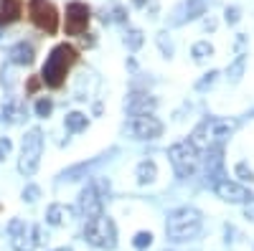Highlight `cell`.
Masks as SVG:
<instances>
[{
  "label": "cell",
  "instance_id": "obj_11",
  "mask_svg": "<svg viewBox=\"0 0 254 251\" xmlns=\"http://www.w3.org/2000/svg\"><path fill=\"white\" fill-rule=\"evenodd\" d=\"M214 193L226 201V203H247L252 201V193H249V188L234 183V180H216L214 183Z\"/></svg>",
  "mask_w": 254,
  "mask_h": 251
},
{
  "label": "cell",
  "instance_id": "obj_13",
  "mask_svg": "<svg viewBox=\"0 0 254 251\" xmlns=\"http://www.w3.org/2000/svg\"><path fill=\"white\" fill-rule=\"evenodd\" d=\"M74 218V208L66 203H51L46 208V223L49 226H66Z\"/></svg>",
  "mask_w": 254,
  "mask_h": 251
},
{
  "label": "cell",
  "instance_id": "obj_3",
  "mask_svg": "<svg viewBox=\"0 0 254 251\" xmlns=\"http://www.w3.org/2000/svg\"><path fill=\"white\" fill-rule=\"evenodd\" d=\"M201 226H203L201 213L190 205H183V208H176V211L168 216L165 234L171 241H190L201 234Z\"/></svg>",
  "mask_w": 254,
  "mask_h": 251
},
{
  "label": "cell",
  "instance_id": "obj_21",
  "mask_svg": "<svg viewBox=\"0 0 254 251\" xmlns=\"http://www.w3.org/2000/svg\"><path fill=\"white\" fill-rule=\"evenodd\" d=\"M244 64H247V56H237V61L229 66V79H231V81H239V79H242Z\"/></svg>",
  "mask_w": 254,
  "mask_h": 251
},
{
  "label": "cell",
  "instance_id": "obj_16",
  "mask_svg": "<svg viewBox=\"0 0 254 251\" xmlns=\"http://www.w3.org/2000/svg\"><path fill=\"white\" fill-rule=\"evenodd\" d=\"M0 114H3V119H5V122H10V124H18L20 119L26 117L23 101H20L18 97H10V99H5V101H3V109H0Z\"/></svg>",
  "mask_w": 254,
  "mask_h": 251
},
{
  "label": "cell",
  "instance_id": "obj_25",
  "mask_svg": "<svg viewBox=\"0 0 254 251\" xmlns=\"http://www.w3.org/2000/svg\"><path fill=\"white\" fill-rule=\"evenodd\" d=\"M127 46H130L132 51H137L140 46H142V31H130V33H127Z\"/></svg>",
  "mask_w": 254,
  "mask_h": 251
},
{
  "label": "cell",
  "instance_id": "obj_6",
  "mask_svg": "<svg viewBox=\"0 0 254 251\" xmlns=\"http://www.w3.org/2000/svg\"><path fill=\"white\" fill-rule=\"evenodd\" d=\"M168 157H171V165H173V170L178 178H190L196 170H198V150L190 145L188 140L186 142H176L171 145V150H168Z\"/></svg>",
  "mask_w": 254,
  "mask_h": 251
},
{
  "label": "cell",
  "instance_id": "obj_18",
  "mask_svg": "<svg viewBox=\"0 0 254 251\" xmlns=\"http://www.w3.org/2000/svg\"><path fill=\"white\" fill-rule=\"evenodd\" d=\"M135 178H137L140 185L153 183V180L158 178V165H155L153 160H142V162L137 165V170H135Z\"/></svg>",
  "mask_w": 254,
  "mask_h": 251
},
{
  "label": "cell",
  "instance_id": "obj_12",
  "mask_svg": "<svg viewBox=\"0 0 254 251\" xmlns=\"http://www.w3.org/2000/svg\"><path fill=\"white\" fill-rule=\"evenodd\" d=\"M79 211L87 218H94V216L102 213V196L97 191V185H87L79 193Z\"/></svg>",
  "mask_w": 254,
  "mask_h": 251
},
{
  "label": "cell",
  "instance_id": "obj_30",
  "mask_svg": "<svg viewBox=\"0 0 254 251\" xmlns=\"http://www.w3.org/2000/svg\"><path fill=\"white\" fill-rule=\"evenodd\" d=\"M244 218H247V221H252V223H254V198H252V201H247V203H244Z\"/></svg>",
  "mask_w": 254,
  "mask_h": 251
},
{
  "label": "cell",
  "instance_id": "obj_8",
  "mask_svg": "<svg viewBox=\"0 0 254 251\" xmlns=\"http://www.w3.org/2000/svg\"><path fill=\"white\" fill-rule=\"evenodd\" d=\"M8 236H10V246L15 251H33L41 244V228L20 221V218H13L8 223Z\"/></svg>",
  "mask_w": 254,
  "mask_h": 251
},
{
  "label": "cell",
  "instance_id": "obj_33",
  "mask_svg": "<svg viewBox=\"0 0 254 251\" xmlns=\"http://www.w3.org/2000/svg\"><path fill=\"white\" fill-rule=\"evenodd\" d=\"M135 3H137V5H142V3H145V0H135Z\"/></svg>",
  "mask_w": 254,
  "mask_h": 251
},
{
  "label": "cell",
  "instance_id": "obj_34",
  "mask_svg": "<svg viewBox=\"0 0 254 251\" xmlns=\"http://www.w3.org/2000/svg\"><path fill=\"white\" fill-rule=\"evenodd\" d=\"M56 251H71V249H56Z\"/></svg>",
  "mask_w": 254,
  "mask_h": 251
},
{
  "label": "cell",
  "instance_id": "obj_17",
  "mask_svg": "<svg viewBox=\"0 0 254 251\" xmlns=\"http://www.w3.org/2000/svg\"><path fill=\"white\" fill-rule=\"evenodd\" d=\"M8 56H10V64H15V66H28V64H33V46L31 44H26V41H20V44H15L10 51H8Z\"/></svg>",
  "mask_w": 254,
  "mask_h": 251
},
{
  "label": "cell",
  "instance_id": "obj_7",
  "mask_svg": "<svg viewBox=\"0 0 254 251\" xmlns=\"http://www.w3.org/2000/svg\"><path fill=\"white\" fill-rule=\"evenodd\" d=\"M28 18L46 36H54L59 31V13L51 0H28Z\"/></svg>",
  "mask_w": 254,
  "mask_h": 251
},
{
  "label": "cell",
  "instance_id": "obj_9",
  "mask_svg": "<svg viewBox=\"0 0 254 251\" xmlns=\"http://www.w3.org/2000/svg\"><path fill=\"white\" fill-rule=\"evenodd\" d=\"M89 20H92L89 5H87V3H79V0H71V3L66 5L64 31H66V36H81V33H87Z\"/></svg>",
  "mask_w": 254,
  "mask_h": 251
},
{
  "label": "cell",
  "instance_id": "obj_32",
  "mask_svg": "<svg viewBox=\"0 0 254 251\" xmlns=\"http://www.w3.org/2000/svg\"><path fill=\"white\" fill-rule=\"evenodd\" d=\"M38 87H41V79H31V84H28V94H33Z\"/></svg>",
  "mask_w": 254,
  "mask_h": 251
},
{
  "label": "cell",
  "instance_id": "obj_4",
  "mask_svg": "<svg viewBox=\"0 0 254 251\" xmlns=\"http://www.w3.org/2000/svg\"><path fill=\"white\" fill-rule=\"evenodd\" d=\"M84 239L87 244H92L94 249H115L117 246V226L110 216H94V218H87V226H84Z\"/></svg>",
  "mask_w": 254,
  "mask_h": 251
},
{
  "label": "cell",
  "instance_id": "obj_23",
  "mask_svg": "<svg viewBox=\"0 0 254 251\" xmlns=\"http://www.w3.org/2000/svg\"><path fill=\"white\" fill-rule=\"evenodd\" d=\"M153 244V234L150 231H140V234H135V239H132V246L135 249H147Z\"/></svg>",
  "mask_w": 254,
  "mask_h": 251
},
{
  "label": "cell",
  "instance_id": "obj_19",
  "mask_svg": "<svg viewBox=\"0 0 254 251\" xmlns=\"http://www.w3.org/2000/svg\"><path fill=\"white\" fill-rule=\"evenodd\" d=\"M64 124H66L69 132H81L89 124V119H87V114H81V112H69L66 119H64Z\"/></svg>",
  "mask_w": 254,
  "mask_h": 251
},
{
  "label": "cell",
  "instance_id": "obj_15",
  "mask_svg": "<svg viewBox=\"0 0 254 251\" xmlns=\"http://www.w3.org/2000/svg\"><path fill=\"white\" fill-rule=\"evenodd\" d=\"M23 15V0H0V26H13Z\"/></svg>",
  "mask_w": 254,
  "mask_h": 251
},
{
  "label": "cell",
  "instance_id": "obj_27",
  "mask_svg": "<svg viewBox=\"0 0 254 251\" xmlns=\"http://www.w3.org/2000/svg\"><path fill=\"white\" fill-rule=\"evenodd\" d=\"M38 196H41V188L38 185H26L23 188V201L33 203V201H38Z\"/></svg>",
  "mask_w": 254,
  "mask_h": 251
},
{
  "label": "cell",
  "instance_id": "obj_26",
  "mask_svg": "<svg viewBox=\"0 0 254 251\" xmlns=\"http://www.w3.org/2000/svg\"><path fill=\"white\" fill-rule=\"evenodd\" d=\"M234 173H237L242 180H247V183H252V180H254V175H252V167H249L247 162H239V165L234 167Z\"/></svg>",
  "mask_w": 254,
  "mask_h": 251
},
{
  "label": "cell",
  "instance_id": "obj_2",
  "mask_svg": "<svg viewBox=\"0 0 254 251\" xmlns=\"http://www.w3.org/2000/svg\"><path fill=\"white\" fill-rule=\"evenodd\" d=\"M76 61H79V53L74 46H69V44L54 46L51 53L46 56L44 69H41V84H46L49 89H61Z\"/></svg>",
  "mask_w": 254,
  "mask_h": 251
},
{
  "label": "cell",
  "instance_id": "obj_31",
  "mask_svg": "<svg viewBox=\"0 0 254 251\" xmlns=\"http://www.w3.org/2000/svg\"><path fill=\"white\" fill-rule=\"evenodd\" d=\"M8 152H10V140H8V137H3V140H0V160L8 157Z\"/></svg>",
  "mask_w": 254,
  "mask_h": 251
},
{
  "label": "cell",
  "instance_id": "obj_1",
  "mask_svg": "<svg viewBox=\"0 0 254 251\" xmlns=\"http://www.w3.org/2000/svg\"><path fill=\"white\" fill-rule=\"evenodd\" d=\"M237 130L234 119H224V117H206L198 127L190 132V145L198 152H208V150H219L221 145L231 137V132Z\"/></svg>",
  "mask_w": 254,
  "mask_h": 251
},
{
  "label": "cell",
  "instance_id": "obj_5",
  "mask_svg": "<svg viewBox=\"0 0 254 251\" xmlns=\"http://www.w3.org/2000/svg\"><path fill=\"white\" fill-rule=\"evenodd\" d=\"M41 155H44V135L41 130H28L23 137V148H20V160H18V170L23 173L26 178H31L38 170Z\"/></svg>",
  "mask_w": 254,
  "mask_h": 251
},
{
  "label": "cell",
  "instance_id": "obj_14",
  "mask_svg": "<svg viewBox=\"0 0 254 251\" xmlns=\"http://www.w3.org/2000/svg\"><path fill=\"white\" fill-rule=\"evenodd\" d=\"M127 109H130V114H135V117L153 114V109H155V99H153L150 94H140V92H135V94H130V99H127Z\"/></svg>",
  "mask_w": 254,
  "mask_h": 251
},
{
  "label": "cell",
  "instance_id": "obj_20",
  "mask_svg": "<svg viewBox=\"0 0 254 251\" xmlns=\"http://www.w3.org/2000/svg\"><path fill=\"white\" fill-rule=\"evenodd\" d=\"M190 56H193V61L203 64L206 58L214 56V46H211L208 41H198V44H193V49H190Z\"/></svg>",
  "mask_w": 254,
  "mask_h": 251
},
{
  "label": "cell",
  "instance_id": "obj_10",
  "mask_svg": "<svg viewBox=\"0 0 254 251\" xmlns=\"http://www.w3.org/2000/svg\"><path fill=\"white\" fill-rule=\"evenodd\" d=\"M130 130L137 140H158L163 135V122L155 117V114H142V117H135Z\"/></svg>",
  "mask_w": 254,
  "mask_h": 251
},
{
  "label": "cell",
  "instance_id": "obj_29",
  "mask_svg": "<svg viewBox=\"0 0 254 251\" xmlns=\"http://www.w3.org/2000/svg\"><path fill=\"white\" fill-rule=\"evenodd\" d=\"M239 8H234V5H231V8H226V23H237V20H239Z\"/></svg>",
  "mask_w": 254,
  "mask_h": 251
},
{
  "label": "cell",
  "instance_id": "obj_24",
  "mask_svg": "<svg viewBox=\"0 0 254 251\" xmlns=\"http://www.w3.org/2000/svg\"><path fill=\"white\" fill-rule=\"evenodd\" d=\"M168 33L163 31V33H158V46H160V51L168 56V58H171L173 56V44H171V38H165Z\"/></svg>",
  "mask_w": 254,
  "mask_h": 251
},
{
  "label": "cell",
  "instance_id": "obj_28",
  "mask_svg": "<svg viewBox=\"0 0 254 251\" xmlns=\"http://www.w3.org/2000/svg\"><path fill=\"white\" fill-rule=\"evenodd\" d=\"M216 76H219L216 71H208V76H206V79H201V81L196 84V89H206V87H211V84L216 81Z\"/></svg>",
  "mask_w": 254,
  "mask_h": 251
},
{
  "label": "cell",
  "instance_id": "obj_22",
  "mask_svg": "<svg viewBox=\"0 0 254 251\" xmlns=\"http://www.w3.org/2000/svg\"><path fill=\"white\" fill-rule=\"evenodd\" d=\"M51 109H54V101L51 99H46V97H41L38 101H36V117H49L51 114Z\"/></svg>",
  "mask_w": 254,
  "mask_h": 251
}]
</instances>
